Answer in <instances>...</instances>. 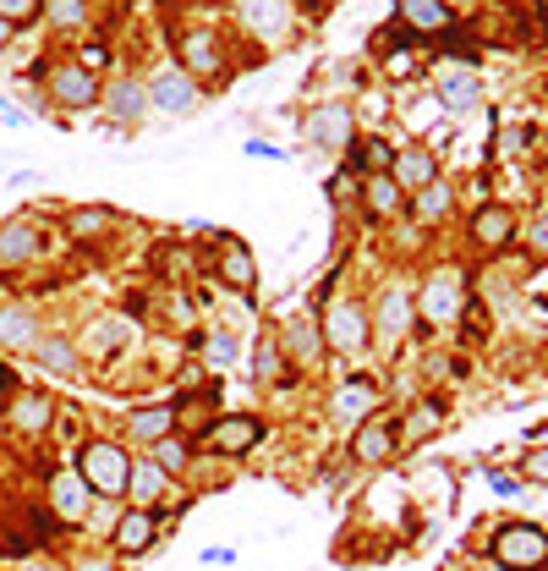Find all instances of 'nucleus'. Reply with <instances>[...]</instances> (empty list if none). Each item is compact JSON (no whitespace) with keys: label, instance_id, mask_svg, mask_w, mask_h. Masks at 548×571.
Returning <instances> with one entry per match:
<instances>
[{"label":"nucleus","instance_id":"nucleus-15","mask_svg":"<svg viewBox=\"0 0 548 571\" xmlns=\"http://www.w3.org/2000/svg\"><path fill=\"white\" fill-rule=\"evenodd\" d=\"M77 346H83V363H116L122 352L137 346V319L127 308H110V313H94L83 330H77Z\"/></svg>","mask_w":548,"mask_h":571},{"label":"nucleus","instance_id":"nucleus-24","mask_svg":"<svg viewBox=\"0 0 548 571\" xmlns=\"http://www.w3.org/2000/svg\"><path fill=\"white\" fill-rule=\"evenodd\" d=\"M401 456V418H368L362 428H351V461L357 467H384Z\"/></svg>","mask_w":548,"mask_h":571},{"label":"nucleus","instance_id":"nucleus-17","mask_svg":"<svg viewBox=\"0 0 548 571\" xmlns=\"http://www.w3.org/2000/svg\"><path fill=\"white\" fill-rule=\"evenodd\" d=\"M209 276L225 286V291H236V297H253L259 281H264L259 253H253L242 237H231V231H220V237H214V248H209Z\"/></svg>","mask_w":548,"mask_h":571},{"label":"nucleus","instance_id":"nucleus-37","mask_svg":"<svg viewBox=\"0 0 548 571\" xmlns=\"http://www.w3.org/2000/svg\"><path fill=\"white\" fill-rule=\"evenodd\" d=\"M94 22V0H44V28L72 39V33H88Z\"/></svg>","mask_w":548,"mask_h":571},{"label":"nucleus","instance_id":"nucleus-3","mask_svg":"<svg viewBox=\"0 0 548 571\" xmlns=\"http://www.w3.org/2000/svg\"><path fill=\"white\" fill-rule=\"evenodd\" d=\"M318 324H324V346L329 357L340 363H357L373 352V319H368V297L357 291H329L324 308H318Z\"/></svg>","mask_w":548,"mask_h":571},{"label":"nucleus","instance_id":"nucleus-10","mask_svg":"<svg viewBox=\"0 0 548 571\" xmlns=\"http://www.w3.org/2000/svg\"><path fill=\"white\" fill-rule=\"evenodd\" d=\"M99 116H105V127L110 133H122V138H137L143 127H148V89H143V72H110L105 77V89H99Z\"/></svg>","mask_w":548,"mask_h":571},{"label":"nucleus","instance_id":"nucleus-2","mask_svg":"<svg viewBox=\"0 0 548 571\" xmlns=\"http://www.w3.org/2000/svg\"><path fill=\"white\" fill-rule=\"evenodd\" d=\"M411 297H417V330H422V335H439V330H455V324H461V313H466V302L477 297V286H472V276H466L461 264L439 259V264H428V270L417 276Z\"/></svg>","mask_w":548,"mask_h":571},{"label":"nucleus","instance_id":"nucleus-29","mask_svg":"<svg viewBox=\"0 0 548 571\" xmlns=\"http://www.w3.org/2000/svg\"><path fill=\"white\" fill-rule=\"evenodd\" d=\"M61 231H66L77 248H94V242H105V237L122 231V215H116L110 204H72V209L61 215Z\"/></svg>","mask_w":548,"mask_h":571},{"label":"nucleus","instance_id":"nucleus-23","mask_svg":"<svg viewBox=\"0 0 548 571\" xmlns=\"http://www.w3.org/2000/svg\"><path fill=\"white\" fill-rule=\"evenodd\" d=\"M264 434H270V424H264L259 413H220V424L209 428V439H203V445H209L214 456H231V461H236V456L259 450V445H264Z\"/></svg>","mask_w":548,"mask_h":571},{"label":"nucleus","instance_id":"nucleus-51","mask_svg":"<svg viewBox=\"0 0 548 571\" xmlns=\"http://www.w3.org/2000/svg\"><path fill=\"white\" fill-rule=\"evenodd\" d=\"M28 571H66V567H55V561H33Z\"/></svg>","mask_w":548,"mask_h":571},{"label":"nucleus","instance_id":"nucleus-55","mask_svg":"<svg viewBox=\"0 0 548 571\" xmlns=\"http://www.w3.org/2000/svg\"><path fill=\"white\" fill-rule=\"evenodd\" d=\"M538 11H544V17H548V0H538Z\"/></svg>","mask_w":548,"mask_h":571},{"label":"nucleus","instance_id":"nucleus-43","mask_svg":"<svg viewBox=\"0 0 548 571\" xmlns=\"http://www.w3.org/2000/svg\"><path fill=\"white\" fill-rule=\"evenodd\" d=\"M521 473H527V484H548V445L521 456Z\"/></svg>","mask_w":548,"mask_h":571},{"label":"nucleus","instance_id":"nucleus-47","mask_svg":"<svg viewBox=\"0 0 548 571\" xmlns=\"http://www.w3.org/2000/svg\"><path fill=\"white\" fill-rule=\"evenodd\" d=\"M488 484H494V489H499V495H516V489H521V478H510V473H494V478H488Z\"/></svg>","mask_w":548,"mask_h":571},{"label":"nucleus","instance_id":"nucleus-21","mask_svg":"<svg viewBox=\"0 0 548 571\" xmlns=\"http://www.w3.org/2000/svg\"><path fill=\"white\" fill-rule=\"evenodd\" d=\"M220 424V380L198 385V391H176V434L181 439H209V428Z\"/></svg>","mask_w":548,"mask_h":571},{"label":"nucleus","instance_id":"nucleus-12","mask_svg":"<svg viewBox=\"0 0 548 571\" xmlns=\"http://www.w3.org/2000/svg\"><path fill=\"white\" fill-rule=\"evenodd\" d=\"M488 561L505 571H548V528L544 522H499L488 539Z\"/></svg>","mask_w":548,"mask_h":571},{"label":"nucleus","instance_id":"nucleus-33","mask_svg":"<svg viewBox=\"0 0 548 571\" xmlns=\"http://www.w3.org/2000/svg\"><path fill=\"white\" fill-rule=\"evenodd\" d=\"M396 6V22L417 33V39H433V33H450L455 28V11L439 6V0H390Z\"/></svg>","mask_w":548,"mask_h":571},{"label":"nucleus","instance_id":"nucleus-39","mask_svg":"<svg viewBox=\"0 0 548 571\" xmlns=\"http://www.w3.org/2000/svg\"><path fill=\"white\" fill-rule=\"evenodd\" d=\"M148 461H154L165 478H181V473L192 467V439H181V434H165L159 445H148Z\"/></svg>","mask_w":548,"mask_h":571},{"label":"nucleus","instance_id":"nucleus-20","mask_svg":"<svg viewBox=\"0 0 548 571\" xmlns=\"http://www.w3.org/2000/svg\"><path fill=\"white\" fill-rule=\"evenodd\" d=\"M39 341H44V313H39V302H28V297L0 302V357L33 352Z\"/></svg>","mask_w":548,"mask_h":571},{"label":"nucleus","instance_id":"nucleus-35","mask_svg":"<svg viewBox=\"0 0 548 571\" xmlns=\"http://www.w3.org/2000/svg\"><path fill=\"white\" fill-rule=\"evenodd\" d=\"M439 424H444V402H439V396L411 402L407 413H401V450H407V445H422L428 434H439Z\"/></svg>","mask_w":548,"mask_h":571},{"label":"nucleus","instance_id":"nucleus-26","mask_svg":"<svg viewBox=\"0 0 548 571\" xmlns=\"http://www.w3.org/2000/svg\"><path fill=\"white\" fill-rule=\"evenodd\" d=\"M357 209H362L368 226H396V220H407V193L396 187V176H362Z\"/></svg>","mask_w":548,"mask_h":571},{"label":"nucleus","instance_id":"nucleus-31","mask_svg":"<svg viewBox=\"0 0 548 571\" xmlns=\"http://www.w3.org/2000/svg\"><path fill=\"white\" fill-rule=\"evenodd\" d=\"M127 439L133 445H159L165 434H176V402H137V407H127Z\"/></svg>","mask_w":548,"mask_h":571},{"label":"nucleus","instance_id":"nucleus-4","mask_svg":"<svg viewBox=\"0 0 548 571\" xmlns=\"http://www.w3.org/2000/svg\"><path fill=\"white\" fill-rule=\"evenodd\" d=\"M72 467L77 478L99 495V500H122L127 484H133V450L122 439H105V434H88L77 450H72Z\"/></svg>","mask_w":548,"mask_h":571},{"label":"nucleus","instance_id":"nucleus-18","mask_svg":"<svg viewBox=\"0 0 548 571\" xmlns=\"http://www.w3.org/2000/svg\"><path fill=\"white\" fill-rule=\"evenodd\" d=\"M433 100H439V111H450V116L477 111V105H483V72H477L472 61H439V66H433Z\"/></svg>","mask_w":548,"mask_h":571},{"label":"nucleus","instance_id":"nucleus-7","mask_svg":"<svg viewBox=\"0 0 548 571\" xmlns=\"http://www.w3.org/2000/svg\"><path fill=\"white\" fill-rule=\"evenodd\" d=\"M99 89H105V77L88 72L77 55L44 61V105H50V111H61V116H88V111H99Z\"/></svg>","mask_w":548,"mask_h":571},{"label":"nucleus","instance_id":"nucleus-1","mask_svg":"<svg viewBox=\"0 0 548 571\" xmlns=\"http://www.w3.org/2000/svg\"><path fill=\"white\" fill-rule=\"evenodd\" d=\"M231 39H236V33H225L220 22H176V28H170V61H176L192 83H203V94H214V89H225V83L236 77Z\"/></svg>","mask_w":548,"mask_h":571},{"label":"nucleus","instance_id":"nucleus-16","mask_svg":"<svg viewBox=\"0 0 548 571\" xmlns=\"http://www.w3.org/2000/svg\"><path fill=\"white\" fill-rule=\"evenodd\" d=\"M274 341H280V352H285V363H291L296 374H302V368H318V363L329 357V346H324V324H318V308H291V313L280 319Z\"/></svg>","mask_w":548,"mask_h":571},{"label":"nucleus","instance_id":"nucleus-52","mask_svg":"<svg viewBox=\"0 0 548 571\" xmlns=\"http://www.w3.org/2000/svg\"><path fill=\"white\" fill-rule=\"evenodd\" d=\"M439 6H450V11H466V6H472V0H439Z\"/></svg>","mask_w":548,"mask_h":571},{"label":"nucleus","instance_id":"nucleus-6","mask_svg":"<svg viewBox=\"0 0 548 571\" xmlns=\"http://www.w3.org/2000/svg\"><path fill=\"white\" fill-rule=\"evenodd\" d=\"M296 133H302L307 148H318V154H329V159H346L351 143L362 138V116H357L351 100H318V105L302 111Z\"/></svg>","mask_w":548,"mask_h":571},{"label":"nucleus","instance_id":"nucleus-53","mask_svg":"<svg viewBox=\"0 0 548 571\" xmlns=\"http://www.w3.org/2000/svg\"><path fill=\"white\" fill-rule=\"evenodd\" d=\"M538 215H548V181H544V193H538Z\"/></svg>","mask_w":548,"mask_h":571},{"label":"nucleus","instance_id":"nucleus-8","mask_svg":"<svg viewBox=\"0 0 548 571\" xmlns=\"http://www.w3.org/2000/svg\"><path fill=\"white\" fill-rule=\"evenodd\" d=\"M368 319H373V346L396 357L411 335H417V297H411V286L384 281L368 297Z\"/></svg>","mask_w":548,"mask_h":571},{"label":"nucleus","instance_id":"nucleus-48","mask_svg":"<svg viewBox=\"0 0 548 571\" xmlns=\"http://www.w3.org/2000/svg\"><path fill=\"white\" fill-rule=\"evenodd\" d=\"M236 550H203V567H231Z\"/></svg>","mask_w":548,"mask_h":571},{"label":"nucleus","instance_id":"nucleus-49","mask_svg":"<svg viewBox=\"0 0 548 571\" xmlns=\"http://www.w3.org/2000/svg\"><path fill=\"white\" fill-rule=\"evenodd\" d=\"M11 39H17V28H11V22H0V55L11 50Z\"/></svg>","mask_w":548,"mask_h":571},{"label":"nucleus","instance_id":"nucleus-45","mask_svg":"<svg viewBox=\"0 0 548 571\" xmlns=\"http://www.w3.org/2000/svg\"><path fill=\"white\" fill-rule=\"evenodd\" d=\"M33 116H28V105H17L11 94H0V127H28Z\"/></svg>","mask_w":548,"mask_h":571},{"label":"nucleus","instance_id":"nucleus-9","mask_svg":"<svg viewBox=\"0 0 548 571\" xmlns=\"http://www.w3.org/2000/svg\"><path fill=\"white\" fill-rule=\"evenodd\" d=\"M50 259V220L17 209L0 220V276H22Z\"/></svg>","mask_w":548,"mask_h":571},{"label":"nucleus","instance_id":"nucleus-41","mask_svg":"<svg viewBox=\"0 0 548 571\" xmlns=\"http://www.w3.org/2000/svg\"><path fill=\"white\" fill-rule=\"evenodd\" d=\"M521 242H527L533 253H548V215L533 209V220H521Z\"/></svg>","mask_w":548,"mask_h":571},{"label":"nucleus","instance_id":"nucleus-27","mask_svg":"<svg viewBox=\"0 0 548 571\" xmlns=\"http://www.w3.org/2000/svg\"><path fill=\"white\" fill-rule=\"evenodd\" d=\"M44 506L55 511L61 528H77V522H88L94 489L77 478V467H55V473H50V500H44Z\"/></svg>","mask_w":548,"mask_h":571},{"label":"nucleus","instance_id":"nucleus-28","mask_svg":"<svg viewBox=\"0 0 548 571\" xmlns=\"http://www.w3.org/2000/svg\"><path fill=\"white\" fill-rule=\"evenodd\" d=\"M390 176H396V187L401 193H422V187H433L439 176H444V165H439V148L433 143H401L396 148V165H390Z\"/></svg>","mask_w":548,"mask_h":571},{"label":"nucleus","instance_id":"nucleus-46","mask_svg":"<svg viewBox=\"0 0 548 571\" xmlns=\"http://www.w3.org/2000/svg\"><path fill=\"white\" fill-rule=\"evenodd\" d=\"M247 154H264V159H291L285 143H270V138H247Z\"/></svg>","mask_w":548,"mask_h":571},{"label":"nucleus","instance_id":"nucleus-13","mask_svg":"<svg viewBox=\"0 0 548 571\" xmlns=\"http://www.w3.org/2000/svg\"><path fill=\"white\" fill-rule=\"evenodd\" d=\"M461 231H466V242H472L483 259H499V253H510V248L521 242V209L488 198V204L466 209V226H461Z\"/></svg>","mask_w":548,"mask_h":571},{"label":"nucleus","instance_id":"nucleus-22","mask_svg":"<svg viewBox=\"0 0 548 571\" xmlns=\"http://www.w3.org/2000/svg\"><path fill=\"white\" fill-rule=\"evenodd\" d=\"M455 215H461V193H455L450 176H439L433 187H422V193H411L407 198V220L417 226V231H444Z\"/></svg>","mask_w":548,"mask_h":571},{"label":"nucleus","instance_id":"nucleus-5","mask_svg":"<svg viewBox=\"0 0 548 571\" xmlns=\"http://www.w3.org/2000/svg\"><path fill=\"white\" fill-rule=\"evenodd\" d=\"M231 28L236 39L280 50L302 33V0H231Z\"/></svg>","mask_w":548,"mask_h":571},{"label":"nucleus","instance_id":"nucleus-56","mask_svg":"<svg viewBox=\"0 0 548 571\" xmlns=\"http://www.w3.org/2000/svg\"><path fill=\"white\" fill-rule=\"evenodd\" d=\"M544 94H548V72H544Z\"/></svg>","mask_w":548,"mask_h":571},{"label":"nucleus","instance_id":"nucleus-36","mask_svg":"<svg viewBox=\"0 0 548 571\" xmlns=\"http://www.w3.org/2000/svg\"><path fill=\"white\" fill-rule=\"evenodd\" d=\"M165 489H170V478H165L148 456H133V484H127V500H133V506H143V511H159Z\"/></svg>","mask_w":548,"mask_h":571},{"label":"nucleus","instance_id":"nucleus-11","mask_svg":"<svg viewBox=\"0 0 548 571\" xmlns=\"http://www.w3.org/2000/svg\"><path fill=\"white\" fill-rule=\"evenodd\" d=\"M143 89H148V111L154 116H170V122H187L192 111H203V83H192L176 61H159L143 72Z\"/></svg>","mask_w":548,"mask_h":571},{"label":"nucleus","instance_id":"nucleus-54","mask_svg":"<svg viewBox=\"0 0 548 571\" xmlns=\"http://www.w3.org/2000/svg\"><path fill=\"white\" fill-rule=\"evenodd\" d=\"M477 571H505V567H494V561H483V567H477Z\"/></svg>","mask_w":548,"mask_h":571},{"label":"nucleus","instance_id":"nucleus-30","mask_svg":"<svg viewBox=\"0 0 548 571\" xmlns=\"http://www.w3.org/2000/svg\"><path fill=\"white\" fill-rule=\"evenodd\" d=\"M28 357H33L39 374H50V380H77V374H83V346H77V335H66V330H44V341H39Z\"/></svg>","mask_w":548,"mask_h":571},{"label":"nucleus","instance_id":"nucleus-32","mask_svg":"<svg viewBox=\"0 0 548 571\" xmlns=\"http://www.w3.org/2000/svg\"><path fill=\"white\" fill-rule=\"evenodd\" d=\"M390 165H396V143L384 138V133H362V138L351 143V154H346V176H390Z\"/></svg>","mask_w":548,"mask_h":571},{"label":"nucleus","instance_id":"nucleus-50","mask_svg":"<svg viewBox=\"0 0 548 571\" xmlns=\"http://www.w3.org/2000/svg\"><path fill=\"white\" fill-rule=\"evenodd\" d=\"M181 6H198V11H214V6H231V0H181Z\"/></svg>","mask_w":548,"mask_h":571},{"label":"nucleus","instance_id":"nucleus-14","mask_svg":"<svg viewBox=\"0 0 548 571\" xmlns=\"http://www.w3.org/2000/svg\"><path fill=\"white\" fill-rule=\"evenodd\" d=\"M324 413H329L335 428H362L368 418L384 413V380L379 374H346V380H335Z\"/></svg>","mask_w":548,"mask_h":571},{"label":"nucleus","instance_id":"nucleus-40","mask_svg":"<svg viewBox=\"0 0 548 571\" xmlns=\"http://www.w3.org/2000/svg\"><path fill=\"white\" fill-rule=\"evenodd\" d=\"M44 17V0H0V22L11 28H33Z\"/></svg>","mask_w":548,"mask_h":571},{"label":"nucleus","instance_id":"nucleus-42","mask_svg":"<svg viewBox=\"0 0 548 571\" xmlns=\"http://www.w3.org/2000/svg\"><path fill=\"white\" fill-rule=\"evenodd\" d=\"M66 571H122V561H116V556L88 550V556H72V561H66Z\"/></svg>","mask_w":548,"mask_h":571},{"label":"nucleus","instance_id":"nucleus-19","mask_svg":"<svg viewBox=\"0 0 548 571\" xmlns=\"http://www.w3.org/2000/svg\"><path fill=\"white\" fill-rule=\"evenodd\" d=\"M0 424L11 428V434H22V439L50 434V424H55V396H50L44 385H22V391L0 407Z\"/></svg>","mask_w":548,"mask_h":571},{"label":"nucleus","instance_id":"nucleus-44","mask_svg":"<svg viewBox=\"0 0 548 571\" xmlns=\"http://www.w3.org/2000/svg\"><path fill=\"white\" fill-rule=\"evenodd\" d=\"M17 391H22V368H17L11 357H0V407H6Z\"/></svg>","mask_w":548,"mask_h":571},{"label":"nucleus","instance_id":"nucleus-38","mask_svg":"<svg viewBox=\"0 0 548 571\" xmlns=\"http://www.w3.org/2000/svg\"><path fill=\"white\" fill-rule=\"evenodd\" d=\"M187 346L203 352L209 368H231V363L242 357V341H236L231 330H209V335H203V330H187Z\"/></svg>","mask_w":548,"mask_h":571},{"label":"nucleus","instance_id":"nucleus-25","mask_svg":"<svg viewBox=\"0 0 548 571\" xmlns=\"http://www.w3.org/2000/svg\"><path fill=\"white\" fill-rule=\"evenodd\" d=\"M159 528H165V511L127 506V511L116 517V528H110V556H116V561H127V556H148V550H154V539H159Z\"/></svg>","mask_w":548,"mask_h":571},{"label":"nucleus","instance_id":"nucleus-34","mask_svg":"<svg viewBox=\"0 0 548 571\" xmlns=\"http://www.w3.org/2000/svg\"><path fill=\"white\" fill-rule=\"evenodd\" d=\"M253 380H259V391H264V385H270V391H291V385H296V368L285 363V352H280L274 330L253 341Z\"/></svg>","mask_w":548,"mask_h":571}]
</instances>
